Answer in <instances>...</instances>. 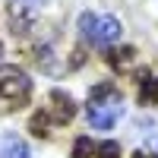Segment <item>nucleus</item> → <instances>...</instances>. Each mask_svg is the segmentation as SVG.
I'll return each instance as SVG.
<instances>
[{
	"label": "nucleus",
	"instance_id": "1",
	"mask_svg": "<svg viewBox=\"0 0 158 158\" xmlns=\"http://www.w3.org/2000/svg\"><path fill=\"white\" fill-rule=\"evenodd\" d=\"M85 117L92 130H111L123 117V95L114 82H98L89 92L85 101Z\"/></svg>",
	"mask_w": 158,
	"mask_h": 158
},
{
	"label": "nucleus",
	"instance_id": "2",
	"mask_svg": "<svg viewBox=\"0 0 158 158\" xmlns=\"http://www.w3.org/2000/svg\"><path fill=\"white\" fill-rule=\"evenodd\" d=\"M73 117H76V101H73L63 89H51V92H48V101L32 114L29 130H32V136L44 139V136L51 133V127H63V123H70Z\"/></svg>",
	"mask_w": 158,
	"mask_h": 158
},
{
	"label": "nucleus",
	"instance_id": "3",
	"mask_svg": "<svg viewBox=\"0 0 158 158\" xmlns=\"http://www.w3.org/2000/svg\"><path fill=\"white\" fill-rule=\"evenodd\" d=\"M32 101V79L22 70L10 67L0 73V114H16Z\"/></svg>",
	"mask_w": 158,
	"mask_h": 158
},
{
	"label": "nucleus",
	"instance_id": "4",
	"mask_svg": "<svg viewBox=\"0 0 158 158\" xmlns=\"http://www.w3.org/2000/svg\"><path fill=\"white\" fill-rule=\"evenodd\" d=\"M79 29H82V38L92 41L95 48H111L117 38H120L123 25H120L117 16H92V13H82Z\"/></svg>",
	"mask_w": 158,
	"mask_h": 158
},
{
	"label": "nucleus",
	"instance_id": "5",
	"mask_svg": "<svg viewBox=\"0 0 158 158\" xmlns=\"http://www.w3.org/2000/svg\"><path fill=\"white\" fill-rule=\"evenodd\" d=\"M136 60H139V54H136V48H130V44L108 51V63H111V70H117V73H130L136 67Z\"/></svg>",
	"mask_w": 158,
	"mask_h": 158
},
{
	"label": "nucleus",
	"instance_id": "6",
	"mask_svg": "<svg viewBox=\"0 0 158 158\" xmlns=\"http://www.w3.org/2000/svg\"><path fill=\"white\" fill-rule=\"evenodd\" d=\"M139 104H158V76L139 73Z\"/></svg>",
	"mask_w": 158,
	"mask_h": 158
},
{
	"label": "nucleus",
	"instance_id": "7",
	"mask_svg": "<svg viewBox=\"0 0 158 158\" xmlns=\"http://www.w3.org/2000/svg\"><path fill=\"white\" fill-rule=\"evenodd\" d=\"M0 158H29V146L19 139V136H3V142H0Z\"/></svg>",
	"mask_w": 158,
	"mask_h": 158
},
{
	"label": "nucleus",
	"instance_id": "8",
	"mask_svg": "<svg viewBox=\"0 0 158 158\" xmlns=\"http://www.w3.org/2000/svg\"><path fill=\"white\" fill-rule=\"evenodd\" d=\"M92 155H98V158H120V142H114V139L95 142V152Z\"/></svg>",
	"mask_w": 158,
	"mask_h": 158
},
{
	"label": "nucleus",
	"instance_id": "9",
	"mask_svg": "<svg viewBox=\"0 0 158 158\" xmlns=\"http://www.w3.org/2000/svg\"><path fill=\"white\" fill-rule=\"evenodd\" d=\"M92 152H95V142L89 136H79L73 142V158H92Z\"/></svg>",
	"mask_w": 158,
	"mask_h": 158
},
{
	"label": "nucleus",
	"instance_id": "10",
	"mask_svg": "<svg viewBox=\"0 0 158 158\" xmlns=\"http://www.w3.org/2000/svg\"><path fill=\"white\" fill-rule=\"evenodd\" d=\"M133 158H158V155H152V152H142V149H139V152H133Z\"/></svg>",
	"mask_w": 158,
	"mask_h": 158
},
{
	"label": "nucleus",
	"instance_id": "11",
	"mask_svg": "<svg viewBox=\"0 0 158 158\" xmlns=\"http://www.w3.org/2000/svg\"><path fill=\"white\" fill-rule=\"evenodd\" d=\"M0 60H3V44H0Z\"/></svg>",
	"mask_w": 158,
	"mask_h": 158
}]
</instances>
